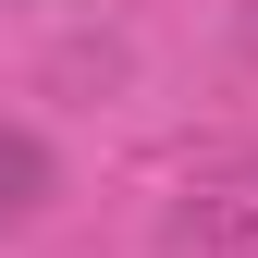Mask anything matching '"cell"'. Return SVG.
Returning <instances> with one entry per match:
<instances>
[{"mask_svg":"<svg viewBox=\"0 0 258 258\" xmlns=\"http://www.w3.org/2000/svg\"><path fill=\"white\" fill-rule=\"evenodd\" d=\"M25 209H49V148L25 123H0V221H25Z\"/></svg>","mask_w":258,"mask_h":258,"instance_id":"2","label":"cell"},{"mask_svg":"<svg viewBox=\"0 0 258 258\" xmlns=\"http://www.w3.org/2000/svg\"><path fill=\"white\" fill-rule=\"evenodd\" d=\"M172 258H258V184H209V197H184Z\"/></svg>","mask_w":258,"mask_h":258,"instance_id":"1","label":"cell"}]
</instances>
